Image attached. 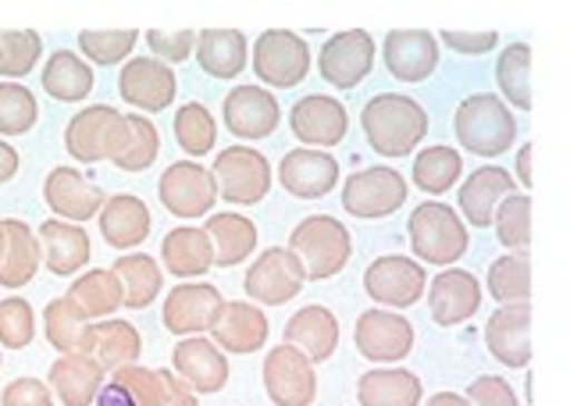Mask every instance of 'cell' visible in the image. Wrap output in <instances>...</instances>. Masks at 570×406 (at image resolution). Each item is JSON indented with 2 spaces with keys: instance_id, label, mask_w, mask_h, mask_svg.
Wrapping results in <instances>:
<instances>
[{
  "instance_id": "cell-1",
  "label": "cell",
  "mask_w": 570,
  "mask_h": 406,
  "mask_svg": "<svg viewBox=\"0 0 570 406\" xmlns=\"http://www.w3.org/2000/svg\"><path fill=\"white\" fill-rule=\"evenodd\" d=\"M361 129L374 154L382 157H406L421 147L428 136V111L414 97L403 93H379L364 103Z\"/></svg>"
},
{
  "instance_id": "cell-2",
  "label": "cell",
  "mask_w": 570,
  "mask_h": 406,
  "mask_svg": "<svg viewBox=\"0 0 570 406\" xmlns=\"http://www.w3.org/2000/svg\"><path fill=\"white\" fill-rule=\"evenodd\" d=\"M410 250L421 264H435V268H453V264L468 254L471 232L468 221H463L460 210L445 207V204H421L414 215H410Z\"/></svg>"
},
{
  "instance_id": "cell-3",
  "label": "cell",
  "mask_w": 570,
  "mask_h": 406,
  "mask_svg": "<svg viewBox=\"0 0 570 406\" xmlns=\"http://www.w3.org/2000/svg\"><path fill=\"white\" fill-rule=\"evenodd\" d=\"M453 132L460 147L478 157H499L513 147L517 139V121L513 111L503 103V97L492 93H474L456 108Z\"/></svg>"
},
{
  "instance_id": "cell-4",
  "label": "cell",
  "mask_w": 570,
  "mask_h": 406,
  "mask_svg": "<svg viewBox=\"0 0 570 406\" xmlns=\"http://www.w3.org/2000/svg\"><path fill=\"white\" fill-rule=\"evenodd\" d=\"M289 250L303 260L311 281H325L335 278L346 268L353 257V236L350 228L332 218V215H311L303 218L293 236H289Z\"/></svg>"
},
{
  "instance_id": "cell-5",
  "label": "cell",
  "mask_w": 570,
  "mask_h": 406,
  "mask_svg": "<svg viewBox=\"0 0 570 406\" xmlns=\"http://www.w3.org/2000/svg\"><path fill=\"white\" fill-rule=\"evenodd\" d=\"M129 147V115L111 103H89L65 126V150L82 165L115 161Z\"/></svg>"
},
{
  "instance_id": "cell-6",
  "label": "cell",
  "mask_w": 570,
  "mask_h": 406,
  "mask_svg": "<svg viewBox=\"0 0 570 406\" xmlns=\"http://www.w3.org/2000/svg\"><path fill=\"white\" fill-rule=\"evenodd\" d=\"M261 378L275 406H311L317 399V364L293 343L267 349Z\"/></svg>"
},
{
  "instance_id": "cell-7",
  "label": "cell",
  "mask_w": 570,
  "mask_h": 406,
  "mask_svg": "<svg viewBox=\"0 0 570 406\" xmlns=\"http://www.w3.org/2000/svg\"><path fill=\"white\" fill-rule=\"evenodd\" d=\"M303 281H307V268H303V260L289 250V246H272V250H264L246 268L243 289L249 296V304L282 307V304H289L293 296H299Z\"/></svg>"
},
{
  "instance_id": "cell-8",
  "label": "cell",
  "mask_w": 570,
  "mask_h": 406,
  "mask_svg": "<svg viewBox=\"0 0 570 406\" xmlns=\"http://www.w3.org/2000/svg\"><path fill=\"white\" fill-rule=\"evenodd\" d=\"M157 197L165 204L168 215L189 221V218H210L222 189H218V179H214V171L204 168L200 161H175L160 175Z\"/></svg>"
},
{
  "instance_id": "cell-9",
  "label": "cell",
  "mask_w": 570,
  "mask_h": 406,
  "mask_svg": "<svg viewBox=\"0 0 570 406\" xmlns=\"http://www.w3.org/2000/svg\"><path fill=\"white\" fill-rule=\"evenodd\" d=\"M249 61H254V72L264 86L293 90L311 72V47L289 29H267L257 37Z\"/></svg>"
},
{
  "instance_id": "cell-10",
  "label": "cell",
  "mask_w": 570,
  "mask_h": 406,
  "mask_svg": "<svg viewBox=\"0 0 570 406\" xmlns=\"http://www.w3.org/2000/svg\"><path fill=\"white\" fill-rule=\"evenodd\" d=\"M214 179H218L222 200L236 207H254L272 192V165L254 147H228L214 157Z\"/></svg>"
},
{
  "instance_id": "cell-11",
  "label": "cell",
  "mask_w": 570,
  "mask_h": 406,
  "mask_svg": "<svg viewBox=\"0 0 570 406\" xmlns=\"http://www.w3.org/2000/svg\"><path fill=\"white\" fill-rule=\"evenodd\" d=\"M410 197V186L396 168H385V165H374L350 175L343 182V207L350 210L353 218H389L406 204Z\"/></svg>"
},
{
  "instance_id": "cell-12",
  "label": "cell",
  "mask_w": 570,
  "mask_h": 406,
  "mask_svg": "<svg viewBox=\"0 0 570 406\" xmlns=\"http://www.w3.org/2000/svg\"><path fill=\"white\" fill-rule=\"evenodd\" d=\"M364 293L385 310H406L428 293V275L421 260H410L403 254H385L367 264Z\"/></svg>"
},
{
  "instance_id": "cell-13",
  "label": "cell",
  "mask_w": 570,
  "mask_h": 406,
  "mask_svg": "<svg viewBox=\"0 0 570 406\" xmlns=\"http://www.w3.org/2000/svg\"><path fill=\"white\" fill-rule=\"evenodd\" d=\"M374 55H379V47H374L371 32L364 29L335 32V37H328L325 47H321L317 72L328 86H335V90H353V86H361L371 76Z\"/></svg>"
},
{
  "instance_id": "cell-14",
  "label": "cell",
  "mask_w": 570,
  "mask_h": 406,
  "mask_svg": "<svg viewBox=\"0 0 570 406\" xmlns=\"http://www.w3.org/2000/svg\"><path fill=\"white\" fill-rule=\"evenodd\" d=\"M353 343L361 349V357L371 364H400L414 349V325L396 310L374 307L356 317Z\"/></svg>"
},
{
  "instance_id": "cell-15",
  "label": "cell",
  "mask_w": 570,
  "mask_h": 406,
  "mask_svg": "<svg viewBox=\"0 0 570 406\" xmlns=\"http://www.w3.org/2000/svg\"><path fill=\"white\" fill-rule=\"evenodd\" d=\"M118 93L125 103H132L142 115H157L168 111L171 100L178 93V79L175 68L157 61V58H132L125 61V68L118 72Z\"/></svg>"
},
{
  "instance_id": "cell-16",
  "label": "cell",
  "mask_w": 570,
  "mask_h": 406,
  "mask_svg": "<svg viewBox=\"0 0 570 406\" xmlns=\"http://www.w3.org/2000/svg\"><path fill=\"white\" fill-rule=\"evenodd\" d=\"M289 129L307 150H332L346 139L350 132V115L335 97L311 93L293 103L289 111Z\"/></svg>"
},
{
  "instance_id": "cell-17",
  "label": "cell",
  "mask_w": 570,
  "mask_h": 406,
  "mask_svg": "<svg viewBox=\"0 0 570 406\" xmlns=\"http://www.w3.org/2000/svg\"><path fill=\"white\" fill-rule=\"evenodd\" d=\"M442 58V43L428 29H392L382 43V61L392 79L400 82H424L435 76Z\"/></svg>"
},
{
  "instance_id": "cell-18",
  "label": "cell",
  "mask_w": 570,
  "mask_h": 406,
  "mask_svg": "<svg viewBox=\"0 0 570 406\" xmlns=\"http://www.w3.org/2000/svg\"><path fill=\"white\" fill-rule=\"evenodd\" d=\"M171 367L196 396H214L228 385V357L207 335H189L178 343L171 353Z\"/></svg>"
},
{
  "instance_id": "cell-19",
  "label": "cell",
  "mask_w": 570,
  "mask_h": 406,
  "mask_svg": "<svg viewBox=\"0 0 570 406\" xmlns=\"http://www.w3.org/2000/svg\"><path fill=\"white\" fill-rule=\"evenodd\" d=\"M225 307V299L218 293V286H207V281H186V286H175L168 296H165V328L171 335H204L214 328V317Z\"/></svg>"
},
{
  "instance_id": "cell-20",
  "label": "cell",
  "mask_w": 570,
  "mask_h": 406,
  "mask_svg": "<svg viewBox=\"0 0 570 406\" xmlns=\"http://www.w3.org/2000/svg\"><path fill=\"white\" fill-rule=\"evenodd\" d=\"M278 182L296 200H317V197H328V192L343 182V171H338V161L332 154L299 147L282 157Z\"/></svg>"
},
{
  "instance_id": "cell-21",
  "label": "cell",
  "mask_w": 570,
  "mask_h": 406,
  "mask_svg": "<svg viewBox=\"0 0 570 406\" xmlns=\"http://www.w3.org/2000/svg\"><path fill=\"white\" fill-rule=\"evenodd\" d=\"M43 200L53 215L71 225L100 218V210L107 204L104 189L97 182H89L79 168H53L43 182Z\"/></svg>"
},
{
  "instance_id": "cell-22",
  "label": "cell",
  "mask_w": 570,
  "mask_h": 406,
  "mask_svg": "<svg viewBox=\"0 0 570 406\" xmlns=\"http://www.w3.org/2000/svg\"><path fill=\"white\" fill-rule=\"evenodd\" d=\"M225 129L239 139H264L278 129L282 108L264 86H236L222 103Z\"/></svg>"
},
{
  "instance_id": "cell-23",
  "label": "cell",
  "mask_w": 570,
  "mask_h": 406,
  "mask_svg": "<svg viewBox=\"0 0 570 406\" xmlns=\"http://www.w3.org/2000/svg\"><path fill=\"white\" fill-rule=\"evenodd\" d=\"M267 335H272V321H267L264 310L257 304H249V299H228L210 328V339L225 353H236V357L261 353Z\"/></svg>"
},
{
  "instance_id": "cell-24",
  "label": "cell",
  "mask_w": 570,
  "mask_h": 406,
  "mask_svg": "<svg viewBox=\"0 0 570 406\" xmlns=\"http://www.w3.org/2000/svg\"><path fill=\"white\" fill-rule=\"evenodd\" d=\"M428 310H432L435 325L453 328L471 321L481 310V286L471 271L463 268H445L435 275V281H428Z\"/></svg>"
},
{
  "instance_id": "cell-25",
  "label": "cell",
  "mask_w": 570,
  "mask_h": 406,
  "mask_svg": "<svg viewBox=\"0 0 570 406\" xmlns=\"http://www.w3.org/2000/svg\"><path fill=\"white\" fill-rule=\"evenodd\" d=\"M485 346L503 367L531 364V304L499 307L485 325Z\"/></svg>"
},
{
  "instance_id": "cell-26",
  "label": "cell",
  "mask_w": 570,
  "mask_h": 406,
  "mask_svg": "<svg viewBox=\"0 0 570 406\" xmlns=\"http://www.w3.org/2000/svg\"><path fill=\"white\" fill-rule=\"evenodd\" d=\"M517 192V182L510 179V171L485 165L468 175V182L460 186V215L474 228H489L495 221V210L503 207L507 197Z\"/></svg>"
},
{
  "instance_id": "cell-27",
  "label": "cell",
  "mask_w": 570,
  "mask_h": 406,
  "mask_svg": "<svg viewBox=\"0 0 570 406\" xmlns=\"http://www.w3.org/2000/svg\"><path fill=\"white\" fill-rule=\"evenodd\" d=\"M94 325L97 321H89V314L71 296L50 299L43 310V335L61 357H76V353L94 357Z\"/></svg>"
},
{
  "instance_id": "cell-28",
  "label": "cell",
  "mask_w": 570,
  "mask_h": 406,
  "mask_svg": "<svg viewBox=\"0 0 570 406\" xmlns=\"http://www.w3.org/2000/svg\"><path fill=\"white\" fill-rule=\"evenodd\" d=\"M150 228H154L150 207L139 197H132V192L107 197L100 210V236L107 239L111 250H136V246L150 236Z\"/></svg>"
},
{
  "instance_id": "cell-29",
  "label": "cell",
  "mask_w": 570,
  "mask_h": 406,
  "mask_svg": "<svg viewBox=\"0 0 570 406\" xmlns=\"http://www.w3.org/2000/svg\"><path fill=\"white\" fill-rule=\"evenodd\" d=\"M40 242H43V268L50 275H76L94 257V242H89L86 228L61 218H50L40 225Z\"/></svg>"
},
{
  "instance_id": "cell-30",
  "label": "cell",
  "mask_w": 570,
  "mask_h": 406,
  "mask_svg": "<svg viewBox=\"0 0 570 406\" xmlns=\"http://www.w3.org/2000/svg\"><path fill=\"white\" fill-rule=\"evenodd\" d=\"M160 264L165 271L175 278H200L210 268H218V257H214V242L204 228H171L160 242Z\"/></svg>"
},
{
  "instance_id": "cell-31",
  "label": "cell",
  "mask_w": 570,
  "mask_h": 406,
  "mask_svg": "<svg viewBox=\"0 0 570 406\" xmlns=\"http://www.w3.org/2000/svg\"><path fill=\"white\" fill-rule=\"evenodd\" d=\"M104 375L107 370L100 367L97 357H82V353H76V357L53 360L47 382L65 406H89L104 393Z\"/></svg>"
},
{
  "instance_id": "cell-32",
  "label": "cell",
  "mask_w": 570,
  "mask_h": 406,
  "mask_svg": "<svg viewBox=\"0 0 570 406\" xmlns=\"http://www.w3.org/2000/svg\"><path fill=\"white\" fill-rule=\"evenodd\" d=\"M285 343L299 346L314 364H325L338 349V321L328 307H299L285 325Z\"/></svg>"
},
{
  "instance_id": "cell-33",
  "label": "cell",
  "mask_w": 570,
  "mask_h": 406,
  "mask_svg": "<svg viewBox=\"0 0 570 406\" xmlns=\"http://www.w3.org/2000/svg\"><path fill=\"white\" fill-rule=\"evenodd\" d=\"M424 388L414 370L379 367L356 382V403L361 406H421Z\"/></svg>"
},
{
  "instance_id": "cell-34",
  "label": "cell",
  "mask_w": 570,
  "mask_h": 406,
  "mask_svg": "<svg viewBox=\"0 0 570 406\" xmlns=\"http://www.w3.org/2000/svg\"><path fill=\"white\" fill-rule=\"evenodd\" d=\"M8 232V257L0 264V286L4 289H22L43 268V242L40 232H32L26 221L4 218Z\"/></svg>"
},
{
  "instance_id": "cell-35",
  "label": "cell",
  "mask_w": 570,
  "mask_h": 406,
  "mask_svg": "<svg viewBox=\"0 0 570 406\" xmlns=\"http://www.w3.org/2000/svg\"><path fill=\"white\" fill-rule=\"evenodd\" d=\"M196 61L210 79H236L249 61V43L239 29H204L196 40Z\"/></svg>"
},
{
  "instance_id": "cell-36",
  "label": "cell",
  "mask_w": 570,
  "mask_h": 406,
  "mask_svg": "<svg viewBox=\"0 0 570 406\" xmlns=\"http://www.w3.org/2000/svg\"><path fill=\"white\" fill-rule=\"evenodd\" d=\"M204 232L214 242V257H218V268H236V264L249 260V254L257 250V225L246 215L236 210H222V215H210Z\"/></svg>"
},
{
  "instance_id": "cell-37",
  "label": "cell",
  "mask_w": 570,
  "mask_h": 406,
  "mask_svg": "<svg viewBox=\"0 0 570 406\" xmlns=\"http://www.w3.org/2000/svg\"><path fill=\"white\" fill-rule=\"evenodd\" d=\"M43 90L61 103H79L94 93V68L71 50H53L43 68Z\"/></svg>"
},
{
  "instance_id": "cell-38",
  "label": "cell",
  "mask_w": 570,
  "mask_h": 406,
  "mask_svg": "<svg viewBox=\"0 0 570 406\" xmlns=\"http://www.w3.org/2000/svg\"><path fill=\"white\" fill-rule=\"evenodd\" d=\"M68 296L89 314V321H107L118 307H125V286L115 268H94L71 281Z\"/></svg>"
},
{
  "instance_id": "cell-39",
  "label": "cell",
  "mask_w": 570,
  "mask_h": 406,
  "mask_svg": "<svg viewBox=\"0 0 570 406\" xmlns=\"http://www.w3.org/2000/svg\"><path fill=\"white\" fill-rule=\"evenodd\" d=\"M142 353V335L132 321H118V317H107V321L94 325V357L100 360L104 370H118L139 360Z\"/></svg>"
},
{
  "instance_id": "cell-40",
  "label": "cell",
  "mask_w": 570,
  "mask_h": 406,
  "mask_svg": "<svg viewBox=\"0 0 570 406\" xmlns=\"http://www.w3.org/2000/svg\"><path fill=\"white\" fill-rule=\"evenodd\" d=\"M115 275L125 286V307L129 310L150 307L160 296V289H165V268H160V264L147 254H125L115 264Z\"/></svg>"
},
{
  "instance_id": "cell-41",
  "label": "cell",
  "mask_w": 570,
  "mask_h": 406,
  "mask_svg": "<svg viewBox=\"0 0 570 406\" xmlns=\"http://www.w3.org/2000/svg\"><path fill=\"white\" fill-rule=\"evenodd\" d=\"M460 175H463V157L453 147H424L414 157L410 179H414V186L424 189L428 197H442V192H450L460 182Z\"/></svg>"
},
{
  "instance_id": "cell-42",
  "label": "cell",
  "mask_w": 570,
  "mask_h": 406,
  "mask_svg": "<svg viewBox=\"0 0 570 406\" xmlns=\"http://www.w3.org/2000/svg\"><path fill=\"white\" fill-rule=\"evenodd\" d=\"M485 286L492 299H499L503 307L510 304H531V260L528 254H507L489 264Z\"/></svg>"
},
{
  "instance_id": "cell-43",
  "label": "cell",
  "mask_w": 570,
  "mask_h": 406,
  "mask_svg": "<svg viewBox=\"0 0 570 406\" xmlns=\"http://www.w3.org/2000/svg\"><path fill=\"white\" fill-rule=\"evenodd\" d=\"M495 82L513 108L531 111V47L528 43H510L495 61Z\"/></svg>"
},
{
  "instance_id": "cell-44",
  "label": "cell",
  "mask_w": 570,
  "mask_h": 406,
  "mask_svg": "<svg viewBox=\"0 0 570 406\" xmlns=\"http://www.w3.org/2000/svg\"><path fill=\"white\" fill-rule=\"evenodd\" d=\"M175 143L183 147V154H189V161L204 157L218 143V126H214V115L204 108V103H183L175 115Z\"/></svg>"
},
{
  "instance_id": "cell-45",
  "label": "cell",
  "mask_w": 570,
  "mask_h": 406,
  "mask_svg": "<svg viewBox=\"0 0 570 406\" xmlns=\"http://www.w3.org/2000/svg\"><path fill=\"white\" fill-rule=\"evenodd\" d=\"M111 388L129 399V406H160L168 396L165 370H154V367H142V364L118 367Z\"/></svg>"
},
{
  "instance_id": "cell-46",
  "label": "cell",
  "mask_w": 570,
  "mask_h": 406,
  "mask_svg": "<svg viewBox=\"0 0 570 406\" xmlns=\"http://www.w3.org/2000/svg\"><path fill=\"white\" fill-rule=\"evenodd\" d=\"M43 55V40L40 32L32 29H11V32H0V76L4 79H22L29 76L36 61Z\"/></svg>"
},
{
  "instance_id": "cell-47",
  "label": "cell",
  "mask_w": 570,
  "mask_h": 406,
  "mask_svg": "<svg viewBox=\"0 0 570 406\" xmlns=\"http://www.w3.org/2000/svg\"><path fill=\"white\" fill-rule=\"evenodd\" d=\"M495 236L510 254H528L531 246V197L528 192H513L495 210Z\"/></svg>"
},
{
  "instance_id": "cell-48",
  "label": "cell",
  "mask_w": 570,
  "mask_h": 406,
  "mask_svg": "<svg viewBox=\"0 0 570 406\" xmlns=\"http://www.w3.org/2000/svg\"><path fill=\"white\" fill-rule=\"evenodd\" d=\"M136 40H139L136 29H82L79 50L89 65H118L132 55Z\"/></svg>"
},
{
  "instance_id": "cell-49",
  "label": "cell",
  "mask_w": 570,
  "mask_h": 406,
  "mask_svg": "<svg viewBox=\"0 0 570 406\" xmlns=\"http://www.w3.org/2000/svg\"><path fill=\"white\" fill-rule=\"evenodd\" d=\"M36 118H40V103L32 90L22 82H0V136H26Z\"/></svg>"
},
{
  "instance_id": "cell-50",
  "label": "cell",
  "mask_w": 570,
  "mask_h": 406,
  "mask_svg": "<svg viewBox=\"0 0 570 406\" xmlns=\"http://www.w3.org/2000/svg\"><path fill=\"white\" fill-rule=\"evenodd\" d=\"M160 154L157 126L142 115H129V147L115 157V168L121 171H147Z\"/></svg>"
},
{
  "instance_id": "cell-51",
  "label": "cell",
  "mask_w": 570,
  "mask_h": 406,
  "mask_svg": "<svg viewBox=\"0 0 570 406\" xmlns=\"http://www.w3.org/2000/svg\"><path fill=\"white\" fill-rule=\"evenodd\" d=\"M36 339V314L29 299L8 296L0 299V346L4 349H26Z\"/></svg>"
},
{
  "instance_id": "cell-52",
  "label": "cell",
  "mask_w": 570,
  "mask_h": 406,
  "mask_svg": "<svg viewBox=\"0 0 570 406\" xmlns=\"http://www.w3.org/2000/svg\"><path fill=\"white\" fill-rule=\"evenodd\" d=\"M196 40H200V32H193V29H178V32L150 29L147 32V43L154 50V58L165 61V65H178L189 55H196Z\"/></svg>"
},
{
  "instance_id": "cell-53",
  "label": "cell",
  "mask_w": 570,
  "mask_h": 406,
  "mask_svg": "<svg viewBox=\"0 0 570 406\" xmlns=\"http://www.w3.org/2000/svg\"><path fill=\"white\" fill-rule=\"evenodd\" d=\"M468 399H471V406H521V399H517L510 382L495 378V375L474 378L471 388H468Z\"/></svg>"
},
{
  "instance_id": "cell-54",
  "label": "cell",
  "mask_w": 570,
  "mask_h": 406,
  "mask_svg": "<svg viewBox=\"0 0 570 406\" xmlns=\"http://www.w3.org/2000/svg\"><path fill=\"white\" fill-rule=\"evenodd\" d=\"M0 406H53V396L43 382L36 378H18L4 388L0 396Z\"/></svg>"
},
{
  "instance_id": "cell-55",
  "label": "cell",
  "mask_w": 570,
  "mask_h": 406,
  "mask_svg": "<svg viewBox=\"0 0 570 406\" xmlns=\"http://www.w3.org/2000/svg\"><path fill=\"white\" fill-rule=\"evenodd\" d=\"M439 43L456 50V55L474 58V55H489V50H495L499 32H453V29H445V32H439Z\"/></svg>"
},
{
  "instance_id": "cell-56",
  "label": "cell",
  "mask_w": 570,
  "mask_h": 406,
  "mask_svg": "<svg viewBox=\"0 0 570 406\" xmlns=\"http://www.w3.org/2000/svg\"><path fill=\"white\" fill-rule=\"evenodd\" d=\"M165 382H168V396H165V403H160V406H200L196 393H193V388H189L183 378H178V375L165 370Z\"/></svg>"
},
{
  "instance_id": "cell-57",
  "label": "cell",
  "mask_w": 570,
  "mask_h": 406,
  "mask_svg": "<svg viewBox=\"0 0 570 406\" xmlns=\"http://www.w3.org/2000/svg\"><path fill=\"white\" fill-rule=\"evenodd\" d=\"M14 175H18V150L8 147L4 139H0V186L11 182Z\"/></svg>"
},
{
  "instance_id": "cell-58",
  "label": "cell",
  "mask_w": 570,
  "mask_h": 406,
  "mask_svg": "<svg viewBox=\"0 0 570 406\" xmlns=\"http://www.w3.org/2000/svg\"><path fill=\"white\" fill-rule=\"evenodd\" d=\"M531 154H534V143H524L521 154H517V175H521V186L531 189Z\"/></svg>"
},
{
  "instance_id": "cell-59",
  "label": "cell",
  "mask_w": 570,
  "mask_h": 406,
  "mask_svg": "<svg viewBox=\"0 0 570 406\" xmlns=\"http://www.w3.org/2000/svg\"><path fill=\"white\" fill-rule=\"evenodd\" d=\"M424 406H471V399L460 396V393H435Z\"/></svg>"
},
{
  "instance_id": "cell-60",
  "label": "cell",
  "mask_w": 570,
  "mask_h": 406,
  "mask_svg": "<svg viewBox=\"0 0 570 406\" xmlns=\"http://www.w3.org/2000/svg\"><path fill=\"white\" fill-rule=\"evenodd\" d=\"M104 406H129V399H125L121 393H115V388H107V393H104Z\"/></svg>"
},
{
  "instance_id": "cell-61",
  "label": "cell",
  "mask_w": 570,
  "mask_h": 406,
  "mask_svg": "<svg viewBox=\"0 0 570 406\" xmlns=\"http://www.w3.org/2000/svg\"><path fill=\"white\" fill-rule=\"evenodd\" d=\"M8 257V232H4V221H0V264Z\"/></svg>"
},
{
  "instance_id": "cell-62",
  "label": "cell",
  "mask_w": 570,
  "mask_h": 406,
  "mask_svg": "<svg viewBox=\"0 0 570 406\" xmlns=\"http://www.w3.org/2000/svg\"><path fill=\"white\" fill-rule=\"evenodd\" d=\"M0 367H4V353H0Z\"/></svg>"
}]
</instances>
